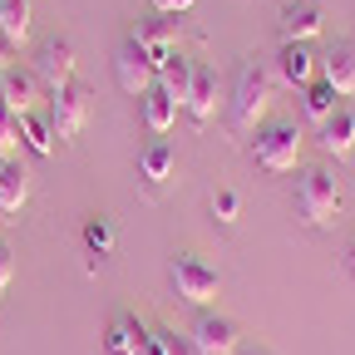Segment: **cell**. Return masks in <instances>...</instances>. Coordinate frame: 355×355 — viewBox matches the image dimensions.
Listing matches in <instances>:
<instances>
[{
  "mask_svg": "<svg viewBox=\"0 0 355 355\" xmlns=\"http://www.w3.org/2000/svg\"><path fill=\"white\" fill-rule=\"evenodd\" d=\"M272 94H277V74L266 69V64H257V60H247V64L237 69L232 104H227V128L237 133V139H247V133L261 128L266 109H272Z\"/></svg>",
  "mask_w": 355,
  "mask_h": 355,
  "instance_id": "1",
  "label": "cell"
},
{
  "mask_svg": "<svg viewBox=\"0 0 355 355\" xmlns=\"http://www.w3.org/2000/svg\"><path fill=\"white\" fill-rule=\"evenodd\" d=\"M296 212L306 227H326L340 217V183L331 168H306L296 178Z\"/></svg>",
  "mask_w": 355,
  "mask_h": 355,
  "instance_id": "2",
  "label": "cell"
},
{
  "mask_svg": "<svg viewBox=\"0 0 355 355\" xmlns=\"http://www.w3.org/2000/svg\"><path fill=\"white\" fill-rule=\"evenodd\" d=\"M252 158L266 173H291L301 163V128L296 123H266V128H257Z\"/></svg>",
  "mask_w": 355,
  "mask_h": 355,
  "instance_id": "3",
  "label": "cell"
},
{
  "mask_svg": "<svg viewBox=\"0 0 355 355\" xmlns=\"http://www.w3.org/2000/svg\"><path fill=\"white\" fill-rule=\"evenodd\" d=\"M89 109H94V89H89L84 79H69L64 89H55L50 94V128H55V139L64 144V139H74V133L89 123Z\"/></svg>",
  "mask_w": 355,
  "mask_h": 355,
  "instance_id": "4",
  "label": "cell"
},
{
  "mask_svg": "<svg viewBox=\"0 0 355 355\" xmlns=\"http://www.w3.org/2000/svg\"><path fill=\"white\" fill-rule=\"evenodd\" d=\"M168 277H173L178 301H188V306H207V301H217V272H212L207 261L188 257V252H178V257H173Z\"/></svg>",
  "mask_w": 355,
  "mask_h": 355,
  "instance_id": "5",
  "label": "cell"
},
{
  "mask_svg": "<svg viewBox=\"0 0 355 355\" xmlns=\"http://www.w3.org/2000/svg\"><path fill=\"white\" fill-rule=\"evenodd\" d=\"M40 94H44V84L35 69H6L0 74V109H6L10 119H25V114H40Z\"/></svg>",
  "mask_w": 355,
  "mask_h": 355,
  "instance_id": "6",
  "label": "cell"
},
{
  "mask_svg": "<svg viewBox=\"0 0 355 355\" xmlns=\"http://www.w3.org/2000/svg\"><path fill=\"white\" fill-rule=\"evenodd\" d=\"M114 79H119V89H123V94L144 99L148 89L158 84V69L148 64V55H144L133 40H123V44H119V55H114Z\"/></svg>",
  "mask_w": 355,
  "mask_h": 355,
  "instance_id": "7",
  "label": "cell"
},
{
  "mask_svg": "<svg viewBox=\"0 0 355 355\" xmlns=\"http://www.w3.org/2000/svg\"><path fill=\"white\" fill-rule=\"evenodd\" d=\"M128 40H133V44H139V50L148 55V64H153V69H163V64L178 55V30H173V20H168V15L139 20Z\"/></svg>",
  "mask_w": 355,
  "mask_h": 355,
  "instance_id": "8",
  "label": "cell"
},
{
  "mask_svg": "<svg viewBox=\"0 0 355 355\" xmlns=\"http://www.w3.org/2000/svg\"><path fill=\"white\" fill-rule=\"evenodd\" d=\"M188 345H193V355H237V321L207 311V316H198Z\"/></svg>",
  "mask_w": 355,
  "mask_h": 355,
  "instance_id": "9",
  "label": "cell"
},
{
  "mask_svg": "<svg viewBox=\"0 0 355 355\" xmlns=\"http://www.w3.org/2000/svg\"><path fill=\"white\" fill-rule=\"evenodd\" d=\"M35 74H40V84L50 89V94H55V89H64V84L74 79V44H69V40H50V44L40 50V60H35Z\"/></svg>",
  "mask_w": 355,
  "mask_h": 355,
  "instance_id": "10",
  "label": "cell"
},
{
  "mask_svg": "<svg viewBox=\"0 0 355 355\" xmlns=\"http://www.w3.org/2000/svg\"><path fill=\"white\" fill-rule=\"evenodd\" d=\"M188 119H193V128H207L212 123V114H217V74L212 69H193V89H188Z\"/></svg>",
  "mask_w": 355,
  "mask_h": 355,
  "instance_id": "11",
  "label": "cell"
},
{
  "mask_svg": "<svg viewBox=\"0 0 355 355\" xmlns=\"http://www.w3.org/2000/svg\"><path fill=\"white\" fill-rule=\"evenodd\" d=\"M30 202V168L20 158H0V212H20Z\"/></svg>",
  "mask_w": 355,
  "mask_h": 355,
  "instance_id": "12",
  "label": "cell"
},
{
  "mask_svg": "<svg viewBox=\"0 0 355 355\" xmlns=\"http://www.w3.org/2000/svg\"><path fill=\"white\" fill-rule=\"evenodd\" d=\"M321 35V0H291L282 10V40H316Z\"/></svg>",
  "mask_w": 355,
  "mask_h": 355,
  "instance_id": "13",
  "label": "cell"
},
{
  "mask_svg": "<svg viewBox=\"0 0 355 355\" xmlns=\"http://www.w3.org/2000/svg\"><path fill=\"white\" fill-rule=\"evenodd\" d=\"M277 74L291 84V89H306L311 79H316V60H311V50L301 40H286L282 44V55H277Z\"/></svg>",
  "mask_w": 355,
  "mask_h": 355,
  "instance_id": "14",
  "label": "cell"
},
{
  "mask_svg": "<svg viewBox=\"0 0 355 355\" xmlns=\"http://www.w3.org/2000/svg\"><path fill=\"white\" fill-rule=\"evenodd\" d=\"M173 168H178V153L163 144V139H153L144 153H139V178L148 188H168L173 183Z\"/></svg>",
  "mask_w": 355,
  "mask_h": 355,
  "instance_id": "15",
  "label": "cell"
},
{
  "mask_svg": "<svg viewBox=\"0 0 355 355\" xmlns=\"http://www.w3.org/2000/svg\"><path fill=\"white\" fill-rule=\"evenodd\" d=\"M321 148L331 158H350L355 153V114L350 109H336L326 123H321Z\"/></svg>",
  "mask_w": 355,
  "mask_h": 355,
  "instance_id": "16",
  "label": "cell"
},
{
  "mask_svg": "<svg viewBox=\"0 0 355 355\" xmlns=\"http://www.w3.org/2000/svg\"><path fill=\"white\" fill-rule=\"evenodd\" d=\"M336 94H355V44H331V55H326V74H321Z\"/></svg>",
  "mask_w": 355,
  "mask_h": 355,
  "instance_id": "17",
  "label": "cell"
},
{
  "mask_svg": "<svg viewBox=\"0 0 355 355\" xmlns=\"http://www.w3.org/2000/svg\"><path fill=\"white\" fill-rule=\"evenodd\" d=\"M193 69H198V64H193V60H183V55H173V60H168V64L158 69V84H163V94H168V99H173L178 109L188 104V89H193Z\"/></svg>",
  "mask_w": 355,
  "mask_h": 355,
  "instance_id": "18",
  "label": "cell"
},
{
  "mask_svg": "<svg viewBox=\"0 0 355 355\" xmlns=\"http://www.w3.org/2000/svg\"><path fill=\"white\" fill-rule=\"evenodd\" d=\"M139 104H144V128L163 139V133L173 128V119H178V104L163 94V84H153V89H148V94H144Z\"/></svg>",
  "mask_w": 355,
  "mask_h": 355,
  "instance_id": "19",
  "label": "cell"
},
{
  "mask_svg": "<svg viewBox=\"0 0 355 355\" xmlns=\"http://www.w3.org/2000/svg\"><path fill=\"white\" fill-rule=\"evenodd\" d=\"M336 99H340V94H336L326 79H311V84L301 89V114H306L311 123H326V119L336 114Z\"/></svg>",
  "mask_w": 355,
  "mask_h": 355,
  "instance_id": "20",
  "label": "cell"
},
{
  "mask_svg": "<svg viewBox=\"0 0 355 355\" xmlns=\"http://www.w3.org/2000/svg\"><path fill=\"white\" fill-rule=\"evenodd\" d=\"M20 144H25L35 158H50V153H55V128H50V119H44V114H25V119H20Z\"/></svg>",
  "mask_w": 355,
  "mask_h": 355,
  "instance_id": "21",
  "label": "cell"
},
{
  "mask_svg": "<svg viewBox=\"0 0 355 355\" xmlns=\"http://www.w3.org/2000/svg\"><path fill=\"white\" fill-rule=\"evenodd\" d=\"M0 35L20 44L30 35V0H0Z\"/></svg>",
  "mask_w": 355,
  "mask_h": 355,
  "instance_id": "22",
  "label": "cell"
},
{
  "mask_svg": "<svg viewBox=\"0 0 355 355\" xmlns=\"http://www.w3.org/2000/svg\"><path fill=\"white\" fill-rule=\"evenodd\" d=\"M79 242H84L89 257H99V261H104V257L114 252V222H109V217H89V222H84V232H79Z\"/></svg>",
  "mask_w": 355,
  "mask_h": 355,
  "instance_id": "23",
  "label": "cell"
},
{
  "mask_svg": "<svg viewBox=\"0 0 355 355\" xmlns=\"http://www.w3.org/2000/svg\"><path fill=\"white\" fill-rule=\"evenodd\" d=\"M133 326H139V316H114V321H109V331H104V350H109V355H123V350H128Z\"/></svg>",
  "mask_w": 355,
  "mask_h": 355,
  "instance_id": "24",
  "label": "cell"
},
{
  "mask_svg": "<svg viewBox=\"0 0 355 355\" xmlns=\"http://www.w3.org/2000/svg\"><path fill=\"white\" fill-rule=\"evenodd\" d=\"M20 119H10L6 109H0V158H20Z\"/></svg>",
  "mask_w": 355,
  "mask_h": 355,
  "instance_id": "25",
  "label": "cell"
},
{
  "mask_svg": "<svg viewBox=\"0 0 355 355\" xmlns=\"http://www.w3.org/2000/svg\"><path fill=\"white\" fill-rule=\"evenodd\" d=\"M212 217H217V222H237V217H242V198H237L232 188H217V193H212Z\"/></svg>",
  "mask_w": 355,
  "mask_h": 355,
  "instance_id": "26",
  "label": "cell"
},
{
  "mask_svg": "<svg viewBox=\"0 0 355 355\" xmlns=\"http://www.w3.org/2000/svg\"><path fill=\"white\" fill-rule=\"evenodd\" d=\"M123 355H163L158 331H148V326H133V336H128V350H123Z\"/></svg>",
  "mask_w": 355,
  "mask_h": 355,
  "instance_id": "27",
  "label": "cell"
},
{
  "mask_svg": "<svg viewBox=\"0 0 355 355\" xmlns=\"http://www.w3.org/2000/svg\"><path fill=\"white\" fill-rule=\"evenodd\" d=\"M158 345H163V355H193V345L178 336L173 326H158Z\"/></svg>",
  "mask_w": 355,
  "mask_h": 355,
  "instance_id": "28",
  "label": "cell"
},
{
  "mask_svg": "<svg viewBox=\"0 0 355 355\" xmlns=\"http://www.w3.org/2000/svg\"><path fill=\"white\" fill-rule=\"evenodd\" d=\"M10 277H15V257H10V242L0 237V296H6V286H10Z\"/></svg>",
  "mask_w": 355,
  "mask_h": 355,
  "instance_id": "29",
  "label": "cell"
},
{
  "mask_svg": "<svg viewBox=\"0 0 355 355\" xmlns=\"http://www.w3.org/2000/svg\"><path fill=\"white\" fill-rule=\"evenodd\" d=\"M148 6H153V15H183L193 0H148Z\"/></svg>",
  "mask_w": 355,
  "mask_h": 355,
  "instance_id": "30",
  "label": "cell"
},
{
  "mask_svg": "<svg viewBox=\"0 0 355 355\" xmlns=\"http://www.w3.org/2000/svg\"><path fill=\"white\" fill-rule=\"evenodd\" d=\"M15 50H20V44H10L6 35H0V74H6V69H15Z\"/></svg>",
  "mask_w": 355,
  "mask_h": 355,
  "instance_id": "31",
  "label": "cell"
},
{
  "mask_svg": "<svg viewBox=\"0 0 355 355\" xmlns=\"http://www.w3.org/2000/svg\"><path fill=\"white\" fill-rule=\"evenodd\" d=\"M345 261H350V272H355V247H350V257H345Z\"/></svg>",
  "mask_w": 355,
  "mask_h": 355,
  "instance_id": "32",
  "label": "cell"
},
{
  "mask_svg": "<svg viewBox=\"0 0 355 355\" xmlns=\"http://www.w3.org/2000/svg\"><path fill=\"white\" fill-rule=\"evenodd\" d=\"M252 355H266V350H252Z\"/></svg>",
  "mask_w": 355,
  "mask_h": 355,
  "instance_id": "33",
  "label": "cell"
},
{
  "mask_svg": "<svg viewBox=\"0 0 355 355\" xmlns=\"http://www.w3.org/2000/svg\"><path fill=\"white\" fill-rule=\"evenodd\" d=\"M0 217H6V212H0Z\"/></svg>",
  "mask_w": 355,
  "mask_h": 355,
  "instance_id": "34",
  "label": "cell"
}]
</instances>
